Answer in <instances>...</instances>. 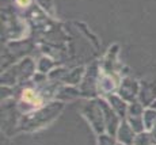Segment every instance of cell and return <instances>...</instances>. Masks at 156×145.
<instances>
[{
    "mask_svg": "<svg viewBox=\"0 0 156 145\" xmlns=\"http://www.w3.org/2000/svg\"><path fill=\"white\" fill-rule=\"evenodd\" d=\"M144 125H145L147 130H151L154 126H156V110L155 108H149V110L144 111Z\"/></svg>",
    "mask_w": 156,
    "mask_h": 145,
    "instance_id": "8",
    "label": "cell"
},
{
    "mask_svg": "<svg viewBox=\"0 0 156 145\" xmlns=\"http://www.w3.org/2000/svg\"><path fill=\"white\" fill-rule=\"evenodd\" d=\"M140 92L139 87H137L136 81L130 80V79H126L122 83L121 88H119V96H121L124 101L126 102H134V99H136L137 94Z\"/></svg>",
    "mask_w": 156,
    "mask_h": 145,
    "instance_id": "4",
    "label": "cell"
},
{
    "mask_svg": "<svg viewBox=\"0 0 156 145\" xmlns=\"http://www.w3.org/2000/svg\"><path fill=\"white\" fill-rule=\"evenodd\" d=\"M109 101H110V106L113 107V110L115 111L119 117L124 118L128 113V106L125 103L126 101H124L121 96H110Z\"/></svg>",
    "mask_w": 156,
    "mask_h": 145,
    "instance_id": "6",
    "label": "cell"
},
{
    "mask_svg": "<svg viewBox=\"0 0 156 145\" xmlns=\"http://www.w3.org/2000/svg\"><path fill=\"white\" fill-rule=\"evenodd\" d=\"M149 132H151L152 136H154V140H155V144H156V126H154V128H152Z\"/></svg>",
    "mask_w": 156,
    "mask_h": 145,
    "instance_id": "12",
    "label": "cell"
},
{
    "mask_svg": "<svg viewBox=\"0 0 156 145\" xmlns=\"http://www.w3.org/2000/svg\"><path fill=\"white\" fill-rule=\"evenodd\" d=\"M151 107H152V108H155V110H156V101H155V102H154V103H152V104H151Z\"/></svg>",
    "mask_w": 156,
    "mask_h": 145,
    "instance_id": "14",
    "label": "cell"
},
{
    "mask_svg": "<svg viewBox=\"0 0 156 145\" xmlns=\"http://www.w3.org/2000/svg\"><path fill=\"white\" fill-rule=\"evenodd\" d=\"M128 122H129V125L132 126V129H133L134 132H137V133L143 132L144 129H145V125H144V118H143V115H141V117H132V115H129Z\"/></svg>",
    "mask_w": 156,
    "mask_h": 145,
    "instance_id": "9",
    "label": "cell"
},
{
    "mask_svg": "<svg viewBox=\"0 0 156 145\" xmlns=\"http://www.w3.org/2000/svg\"><path fill=\"white\" fill-rule=\"evenodd\" d=\"M84 111L87 115H88V118L91 119L94 128L101 133L103 130V125H102V123H105V117H103V110H102L99 102H98V104H95V103L88 104Z\"/></svg>",
    "mask_w": 156,
    "mask_h": 145,
    "instance_id": "2",
    "label": "cell"
},
{
    "mask_svg": "<svg viewBox=\"0 0 156 145\" xmlns=\"http://www.w3.org/2000/svg\"><path fill=\"white\" fill-rule=\"evenodd\" d=\"M139 96L143 106H149L154 103L156 101V81H145V83H143Z\"/></svg>",
    "mask_w": 156,
    "mask_h": 145,
    "instance_id": "3",
    "label": "cell"
},
{
    "mask_svg": "<svg viewBox=\"0 0 156 145\" xmlns=\"http://www.w3.org/2000/svg\"><path fill=\"white\" fill-rule=\"evenodd\" d=\"M102 110H103V117H105V125H106L107 130L110 134H115L118 130V114L113 110V107H109L103 101L99 102Z\"/></svg>",
    "mask_w": 156,
    "mask_h": 145,
    "instance_id": "1",
    "label": "cell"
},
{
    "mask_svg": "<svg viewBox=\"0 0 156 145\" xmlns=\"http://www.w3.org/2000/svg\"><path fill=\"white\" fill-rule=\"evenodd\" d=\"M133 145H155V140L154 136H152L151 132H140L137 133L136 138H134Z\"/></svg>",
    "mask_w": 156,
    "mask_h": 145,
    "instance_id": "7",
    "label": "cell"
},
{
    "mask_svg": "<svg viewBox=\"0 0 156 145\" xmlns=\"http://www.w3.org/2000/svg\"><path fill=\"white\" fill-rule=\"evenodd\" d=\"M18 2H19L20 5H27L30 3V0H18Z\"/></svg>",
    "mask_w": 156,
    "mask_h": 145,
    "instance_id": "13",
    "label": "cell"
},
{
    "mask_svg": "<svg viewBox=\"0 0 156 145\" xmlns=\"http://www.w3.org/2000/svg\"><path fill=\"white\" fill-rule=\"evenodd\" d=\"M117 145H124V144H117Z\"/></svg>",
    "mask_w": 156,
    "mask_h": 145,
    "instance_id": "15",
    "label": "cell"
},
{
    "mask_svg": "<svg viewBox=\"0 0 156 145\" xmlns=\"http://www.w3.org/2000/svg\"><path fill=\"white\" fill-rule=\"evenodd\" d=\"M128 115L132 117H141L144 115V110H143V103L141 102H132L128 106Z\"/></svg>",
    "mask_w": 156,
    "mask_h": 145,
    "instance_id": "10",
    "label": "cell"
},
{
    "mask_svg": "<svg viewBox=\"0 0 156 145\" xmlns=\"http://www.w3.org/2000/svg\"><path fill=\"white\" fill-rule=\"evenodd\" d=\"M117 137H118L119 143L124 145H133L136 134L134 130L132 129V126L129 125V122H122V125L117 130Z\"/></svg>",
    "mask_w": 156,
    "mask_h": 145,
    "instance_id": "5",
    "label": "cell"
},
{
    "mask_svg": "<svg viewBox=\"0 0 156 145\" xmlns=\"http://www.w3.org/2000/svg\"><path fill=\"white\" fill-rule=\"evenodd\" d=\"M99 145H114V141L110 136L101 134L99 136Z\"/></svg>",
    "mask_w": 156,
    "mask_h": 145,
    "instance_id": "11",
    "label": "cell"
}]
</instances>
